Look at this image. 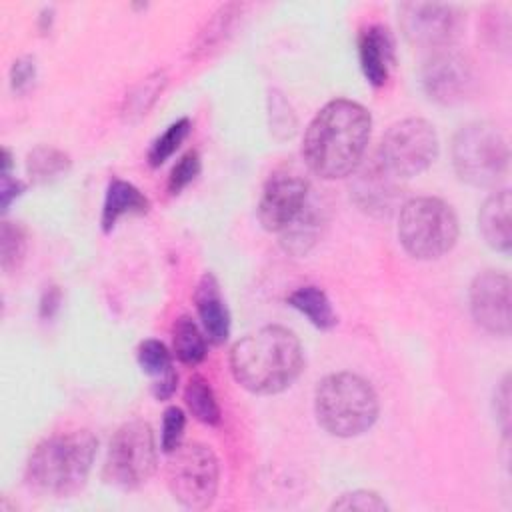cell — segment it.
Segmentation results:
<instances>
[{
  "instance_id": "cell-4",
  "label": "cell",
  "mask_w": 512,
  "mask_h": 512,
  "mask_svg": "<svg viewBox=\"0 0 512 512\" xmlns=\"http://www.w3.org/2000/svg\"><path fill=\"white\" fill-rule=\"evenodd\" d=\"M378 410L376 390L358 374L334 372L316 386L314 414L332 436L354 438L364 434L376 422Z\"/></svg>"
},
{
  "instance_id": "cell-7",
  "label": "cell",
  "mask_w": 512,
  "mask_h": 512,
  "mask_svg": "<svg viewBox=\"0 0 512 512\" xmlns=\"http://www.w3.org/2000/svg\"><path fill=\"white\" fill-rule=\"evenodd\" d=\"M156 462V442L150 424L130 420L110 438L102 476L120 490H136L150 480Z\"/></svg>"
},
{
  "instance_id": "cell-31",
  "label": "cell",
  "mask_w": 512,
  "mask_h": 512,
  "mask_svg": "<svg viewBox=\"0 0 512 512\" xmlns=\"http://www.w3.org/2000/svg\"><path fill=\"white\" fill-rule=\"evenodd\" d=\"M184 428H186V416L182 408L168 406L162 416V436H160V446L166 454L176 450L182 444Z\"/></svg>"
},
{
  "instance_id": "cell-20",
  "label": "cell",
  "mask_w": 512,
  "mask_h": 512,
  "mask_svg": "<svg viewBox=\"0 0 512 512\" xmlns=\"http://www.w3.org/2000/svg\"><path fill=\"white\" fill-rule=\"evenodd\" d=\"M288 304L298 310L308 322L320 330H330L336 326V314L324 290L318 286H300L288 294Z\"/></svg>"
},
{
  "instance_id": "cell-14",
  "label": "cell",
  "mask_w": 512,
  "mask_h": 512,
  "mask_svg": "<svg viewBox=\"0 0 512 512\" xmlns=\"http://www.w3.org/2000/svg\"><path fill=\"white\" fill-rule=\"evenodd\" d=\"M400 180L388 174L376 160L360 170L350 186L354 202L368 214L386 216L394 210L400 196Z\"/></svg>"
},
{
  "instance_id": "cell-10",
  "label": "cell",
  "mask_w": 512,
  "mask_h": 512,
  "mask_svg": "<svg viewBox=\"0 0 512 512\" xmlns=\"http://www.w3.org/2000/svg\"><path fill=\"white\" fill-rule=\"evenodd\" d=\"M398 20L406 40L430 52L454 46L464 26L462 12L442 2H404L398 8Z\"/></svg>"
},
{
  "instance_id": "cell-27",
  "label": "cell",
  "mask_w": 512,
  "mask_h": 512,
  "mask_svg": "<svg viewBox=\"0 0 512 512\" xmlns=\"http://www.w3.org/2000/svg\"><path fill=\"white\" fill-rule=\"evenodd\" d=\"M240 14V6L238 4H226L222 6L214 18L206 24V30L200 32L198 42H196V50L200 52H208L212 50L216 44H220L224 40V36L228 34V30L232 28L236 16Z\"/></svg>"
},
{
  "instance_id": "cell-18",
  "label": "cell",
  "mask_w": 512,
  "mask_h": 512,
  "mask_svg": "<svg viewBox=\"0 0 512 512\" xmlns=\"http://www.w3.org/2000/svg\"><path fill=\"white\" fill-rule=\"evenodd\" d=\"M150 208L148 198L130 182L114 178L104 196V206H102V230L110 232L116 222L126 216V214H146Z\"/></svg>"
},
{
  "instance_id": "cell-13",
  "label": "cell",
  "mask_w": 512,
  "mask_h": 512,
  "mask_svg": "<svg viewBox=\"0 0 512 512\" xmlns=\"http://www.w3.org/2000/svg\"><path fill=\"white\" fill-rule=\"evenodd\" d=\"M474 322L494 336L510 334V278L500 270H484L470 284Z\"/></svg>"
},
{
  "instance_id": "cell-19",
  "label": "cell",
  "mask_w": 512,
  "mask_h": 512,
  "mask_svg": "<svg viewBox=\"0 0 512 512\" xmlns=\"http://www.w3.org/2000/svg\"><path fill=\"white\" fill-rule=\"evenodd\" d=\"M322 222H324L322 214L318 212L316 204L310 198L306 208L302 210V214L286 230L280 232V242H282L284 250L294 256L306 254L316 244V240L320 236Z\"/></svg>"
},
{
  "instance_id": "cell-16",
  "label": "cell",
  "mask_w": 512,
  "mask_h": 512,
  "mask_svg": "<svg viewBox=\"0 0 512 512\" xmlns=\"http://www.w3.org/2000/svg\"><path fill=\"white\" fill-rule=\"evenodd\" d=\"M194 304H196V312L200 316V322H202V328H204V334L208 336V340L212 344L226 342V338L230 334V312L222 298L220 284L214 274L206 272L200 278V282L194 290Z\"/></svg>"
},
{
  "instance_id": "cell-30",
  "label": "cell",
  "mask_w": 512,
  "mask_h": 512,
  "mask_svg": "<svg viewBox=\"0 0 512 512\" xmlns=\"http://www.w3.org/2000/svg\"><path fill=\"white\" fill-rule=\"evenodd\" d=\"M330 510H362V512H372V510H388V504L384 498L372 490H352L346 494H340L338 500L332 502Z\"/></svg>"
},
{
  "instance_id": "cell-15",
  "label": "cell",
  "mask_w": 512,
  "mask_h": 512,
  "mask_svg": "<svg viewBox=\"0 0 512 512\" xmlns=\"http://www.w3.org/2000/svg\"><path fill=\"white\" fill-rule=\"evenodd\" d=\"M358 58L368 84L374 88L384 86L390 74V66L394 64V40L388 28L380 24L362 28L358 36Z\"/></svg>"
},
{
  "instance_id": "cell-5",
  "label": "cell",
  "mask_w": 512,
  "mask_h": 512,
  "mask_svg": "<svg viewBox=\"0 0 512 512\" xmlns=\"http://www.w3.org/2000/svg\"><path fill=\"white\" fill-rule=\"evenodd\" d=\"M398 240L418 260H436L458 240V218L450 204L434 196H418L402 204Z\"/></svg>"
},
{
  "instance_id": "cell-35",
  "label": "cell",
  "mask_w": 512,
  "mask_h": 512,
  "mask_svg": "<svg viewBox=\"0 0 512 512\" xmlns=\"http://www.w3.org/2000/svg\"><path fill=\"white\" fill-rule=\"evenodd\" d=\"M26 190V184L18 178H12L10 174H2V186H0V206L2 212L8 210L12 200H16Z\"/></svg>"
},
{
  "instance_id": "cell-33",
  "label": "cell",
  "mask_w": 512,
  "mask_h": 512,
  "mask_svg": "<svg viewBox=\"0 0 512 512\" xmlns=\"http://www.w3.org/2000/svg\"><path fill=\"white\" fill-rule=\"evenodd\" d=\"M494 406H496V416L502 424V430L504 434H508V428H510V376L506 374L496 390V396H494Z\"/></svg>"
},
{
  "instance_id": "cell-21",
  "label": "cell",
  "mask_w": 512,
  "mask_h": 512,
  "mask_svg": "<svg viewBox=\"0 0 512 512\" xmlns=\"http://www.w3.org/2000/svg\"><path fill=\"white\" fill-rule=\"evenodd\" d=\"M172 346L180 362L196 366L206 358V338L190 316H180L172 326Z\"/></svg>"
},
{
  "instance_id": "cell-29",
  "label": "cell",
  "mask_w": 512,
  "mask_h": 512,
  "mask_svg": "<svg viewBox=\"0 0 512 512\" xmlns=\"http://www.w3.org/2000/svg\"><path fill=\"white\" fill-rule=\"evenodd\" d=\"M202 162H200V154L196 150H188L170 170V178H168V190L170 194H180L198 174H200Z\"/></svg>"
},
{
  "instance_id": "cell-12",
  "label": "cell",
  "mask_w": 512,
  "mask_h": 512,
  "mask_svg": "<svg viewBox=\"0 0 512 512\" xmlns=\"http://www.w3.org/2000/svg\"><path fill=\"white\" fill-rule=\"evenodd\" d=\"M310 200V182L288 170L274 172L258 200V220L268 232L286 230L306 208Z\"/></svg>"
},
{
  "instance_id": "cell-1",
  "label": "cell",
  "mask_w": 512,
  "mask_h": 512,
  "mask_svg": "<svg viewBox=\"0 0 512 512\" xmlns=\"http://www.w3.org/2000/svg\"><path fill=\"white\" fill-rule=\"evenodd\" d=\"M370 130L372 116L362 104L346 98L332 100L308 124L302 158L324 180L344 178L360 166Z\"/></svg>"
},
{
  "instance_id": "cell-6",
  "label": "cell",
  "mask_w": 512,
  "mask_h": 512,
  "mask_svg": "<svg viewBox=\"0 0 512 512\" xmlns=\"http://www.w3.org/2000/svg\"><path fill=\"white\" fill-rule=\"evenodd\" d=\"M508 144L490 122H470L452 138V166L458 178L476 188H492L508 170Z\"/></svg>"
},
{
  "instance_id": "cell-26",
  "label": "cell",
  "mask_w": 512,
  "mask_h": 512,
  "mask_svg": "<svg viewBox=\"0 0 512 512\" xmlns=\"http://www.w3.org/2000/svg\"><path fill=\"white\" fill-rule=\"evenodd\" d=\"M190 120L188 118H180L176 122H172L150 146L148 150V164L152 168L162 166L178 148L180 144L186 140V136L190 134Z\"/></svg>"
},
{
  "instance_id": "cell-25",
  "label": "cell",
  "mask_w": 512,
  "mask_h": 512,
  "mask_svg": "<svg viewBox=\"0 0 512 512\" xmlns=\"http://www.w3.org/2000/svg\"><path fill=\"white\" fill-rule=\"evenodd\" d=\"M164 86H166V76L162 72L146 76L140 84H136L132 88L130 94H126L124 116L128 120L144 116L152 108V104L158 100V96L162 94Z\"/></svg>"
},
{
  "instance_id": "cell-23",
  "label": "cell",
  "mask_w": 512,
  "mask_h": 512,
  "mask_svg": "<svg viewBox=\"0 0 512 512\" xmlns=\"http://www.w3.org/2000/svg\"><path fill=\"white\" fill-rule=\"evenodd\" d=\"M184 402L190 410V414L208 426H214L220 422V406L218 400L214 396V390L210 386V382L196 374L188 380L186 390H184Z\"/></svg>"
},
{
  "instance_id": "cell-32",
  "label": "cell",
  "mask_w": 512,
  "mask_h": 512,
  "mask_svg": "<svg viewBox=\"0 0 512 512\" xmlns=\"http://www.w3.org/2000/svg\"><path fill=\"white\" fill-rule=\"evenodd\" d=\"M34 78H36V62L32 56H22L14 60L10 68V86L16 94H24L26 90H30V86L34 84Z\"/></svg>"
},
{
  "instance_id": "cell-28",
  "label": "cell",
  "mask_w": 512,
  "mask_h": 512,
  "mask_svg": "<svg viewBox=\"0 0 512 512\" xmlns=\"http://www.w3.org/2000/svg\"><path fill=\"white\" fill-rule=\"evenodd\" d=\"M138 364L140 368L158 378L162 374H166L170 368H172V358H170V352L168 348L160 342V340H154V338H148L144 340L140 346H138Z\"/></svg>"
},
{
  "instance_id": "cell-34",
  "label": "cell",
  "mask_w": 512,
  "mask_h": 512,
  "mask_svg": "<svg viewBox=\"0 0 512 512\" xmlns=\"http://www.w3.org/2000/svg\"><path fill=\"white\" fill-rule=\"evenodd\" d=\"M60 304H62L60 288L58 286H46V290L40 296V306H38L40 318H44V320L54 318L56 312L60 310Z\"/></svg>"
},
{
  "instance_id": "cell-8",
  "label": "cell",
  "mask_w": 512,
  "mask_h": 512,
  "mask_svg": "<svg viewBox=\"0 0 512 512\" xmlns=\"http://www.w3.org/2000/svg\"><path fill=\"white\" fill-rule=\"evenodd\" d=\"M438 152L434 126L424 118H404L386 130L374 160L388 174L404 180L424 172L438 158Z\"/></svg>"
},
{
  "instance_id": "cell-24",
  "label": "cell",
  "mask_w": 512,
  "mask_h": 512,
  "mask_svg": "<svg viewBox=\"0 0 512 512\" xmlns=\"http://www.w3.org/2000/svg\"><path fill=\"white\" fill-rule=\"evenodd\" d=\"M28 248V236L22 224L4 220L0 226V266L4 272L12 274L24 262Z\"/></svg>"
},
{
  "instance_id": "cell-2",
  "label": "cell",
  "mask_w": 512,
  "mask_h": 512,
  "mask_svg": "<svg viewBox=\"0 0 512 512\" xmlns=\"http://www.w3.org/2000/svg\"><path fill=\"white\" fill-rule=\"evenodd\" d=\"M304 352L298 336L278 324L262 326L230 350L234 380L248 392L268 396L286 390L302 372Z\"/></svg>"
},
{
  "instance_id": "cell-11",
  "label": "cell",
  "mask_w": 512,
  "mask_h": 512,
  "mask_svg": "<svg viewBox=\"0 0 512 512\" xmlns=\"http://www.w3.org/2000/svg\"><path fill=\"white\" fill-rule=\"evenodd\" d=\"M474 84L470 58L454 46L430 52L422 68V88L438 104L452 106L462 102Z\"/></svg>"
},
{
  "instance_id": "cell-17",
  "label": "cell",
  "mask_w": 512,
  "mask_h": 512,
  "mask_svg": "<svg viewBox=\"0 0 512 512\" xmlns=\"http://www.w3.org/2000/svg\"><path fill=\"white\" fill-rule=\"evenodd\" d=\"M510 208H512V198H510V192L504 188V190L492 192L484 200L478 212V230L484 242L498 252H508L512 246Z\"/></svg>"
},
{
  "instance_id": "cell-3",
  "label": "cell",
  "mask_w": 512,
  "mask_h": 512,
  "mask_svg": "<svg viewBox=\"0 0 512 512\" xmlns=\"http://www.w3.org/2000/svg\"><path fill=\"white\" fill-rule=\"evenodd\" d=\"M98 440L88 430H74L42 440L26 462V482L40 494L66 498L88 480Z\"/></svg>"
},
{
  "instance_id": "cell-9",
  "label": "cell",
  "mask_w": 512,
  "mask_h": 512,
  "mask_svg": "<svg viewBox=\"0 0 512 512\" xmlns=\"http://www.w3.org/2000/svg\"><path fill=\"white\" fill-rule=\"evenodd\" d=\"M218 478V458L208 446L192 442L168 452L166 482L174 500L184 508H208L216 498Z\"/></svg>"
},
{
  "instance_id": "cell-37",
  "label": "cell",
  "mask_w": 512,
  "mask_h": 512,
  "mask_svg": "<svg viewBox=\"0 0 512 512\" xmlns=\"http://www.w3.org/2000/svg\"><path fill=\"white\" fill-rule=\"evenodd\" d=\"M52 16H54L52 8H46V10H42V14H40V30H42V32L50 30V26H52Z\"/></svg>"
},
{
  "instance_id": "cell-36",
  "label": "cell",
  "mask_w": 512,
  "mask_h": 512,
  "mask_svg": "<svg viewBox=\"0 0 512 512\" xmlns=\"http://www.w3.org/2000/svg\"><path fill=\"white\" fill-rule=\"evenodd\" d=\"M176 386H178V374L174 368H170L166 374L158 376L152 382V394L156 400H170L176 392Z\"/></svg>"
},
{
  "instance_id": "cell-22",
  "label": "cell",
  "mask_w": 512,
  "mask_h": 512,
  "mask_svg": "<svg viewBox=\"0 0 512 512\" xmlns=\"http://www.w3.org/2000/svg\"><path fill=\"white\" fill-rule=\"evenodd\" d=\"M70 170V158L66 152L52 146H36L26 158V172L32 182L46 184L62 178Z\"/></svg>"
}]
</instances>
